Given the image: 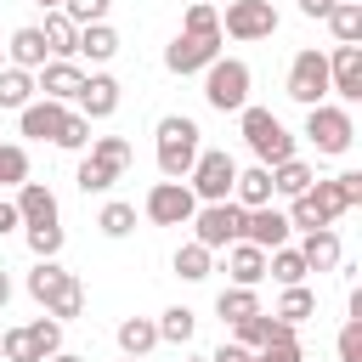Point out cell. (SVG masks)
<instances>
[{
    "label": "cell",
    "instance_id": "5b68a950",
    "mask_svg": "<svg viewBox=\"0 0 362 362\" xmlns=\"http://www.w3.org/2000/svg\"><path fill=\"white\" fill-rule=\"evenodd\" d=\"M232 181H238V158H232L226 147H198V158H192V170H187L192 198H198V204H221V198H232Z\"/></svg>",
    "mask_w": 362,
    "mask_h": 362
},
{
    "label": "cell",
    "instance_id": "8992f818",
    "mask_svg": "<svg viewBox=\"0 0 362 362\" xmlns=\"http://www.w3.org/2000/svg\"><path fill=\"white\" fill-rule=\"evenodd\" d=\"M204 102L215 113H238L249 102V62L243 57H215L204 68Z\"/></svg>",
    "mask_w": 362,
    "mask_h": 362
},
{
    "label": "cell",
    "instance_id": "9c48e42d",
    "mask_svg": "<svg viewBox=\"0 0 362 362\" xmlns=\"http://www.w3.org/2000/svg\"><path fill=\"white\" fill-rule=\"evenodd\" d=\"M221 34H226V40H243V45L272 40V34H277V6H272V0H232L226 17H221Z\"/></svg>",
    "mask_w": 362,
    "mask_h": 362
},
{
    "label": "cell",
    "instance_id": "ee69618b",
    "mask_svg": "<svg viewBox=\"0 0 362 362\" xmlns=\"http://www.w3.org/2000/svg\"><path fill=\"white\" fill-rule=\"evenodd\" d=\"M181 28H187V34H215V28H221V17H215V6H209V0H192V6H187V17H181Z\"/></svg>",
    "mask_w": 362,
    "mask_h": 362
},
{
    "label": "cell",
    "instance_id": "f35d334b",
    "mask_svg": "<svg viewBox=\"0 0 362 362\" xmlns=\"http://www.w3.org/2000/svg\"><path fill=\"white\" fill-rule=\"evenodd\" d=\"M28 328V339H34V351L40 356H51V351H62V322L45 311V317H34V322H23Z\"/></svg>",
    "mask_w": 362,
    "mask_h": 362
},
{
    "label": "cell",
    "instance_id": "52a82bcc",
    "mask_svg": "<svg viewBox=\"0 0 362 362\" xmlns=\"http://www.w3.org/2000/svg\"><path fill=\"white\" fill-rule=\"evenodd\" d=\"M283 90H288V102H300V107H317V102H328V57H322L317 45L294 51Z\"/></svg>",
    "mask_w": 362,
    "mask_h": 362
},
{
    "label": "cell",
    "instance_id": "e575fe53",
    "mask_svg": "<svg viewBox=\"0 0 362 362\" xmlns=\"http://www.w3.org/2000/svg\"><path fill=\"white\" fill-rule=\"evenodd\" d=\"M96 226H102V238H130V232H136V204L107 198V204H102V215H96Z\"/></svg>",
    "mask_w": 362,
    "mask_h": 362
},
{
    "label": "cell",
    "instance_id": "c3c4849f",
    "mask_svg": "<svg viewBox=\"0 0 362 362\" xmlns=\"http://www.w3.org/2000/svg\"><path fill=\"white\" fill-rule=\"evenodd\" d=\"M17 226H23L17 204H11V198H0V238H6V232H17Z\"/></svg>",
    "mask_w": 362,
    "mask_h": 362
},
{
    "label": "cell",
    "instance_id": "bcb514c9",
    "mask_svg": "<svg viewBox=\"0 0 362 362\" xmlns=\"http://www.w3.org/2000/svg\"><path fill=\"white\" fill-rule=\"evenodd\" d=\"M209 362H255V351H249V345H238V339H221V345L209 351Z\"/></svg>",
    "mask_w": 362,
    "mask_h": 362
},
{
    "label": "cell",
    "instance_id": "4fadbf2b",
    "mask_svg": "<svg viewBox=\"0 0 362 362\" xmlns=\"http://www.w3.org/2000/svg\"><path fill=\"white\" fill-rule=\"evenodd\" d=\"M79 85H85L79 57H51L45 68H34V90H40V96H51V102H68V107H74Z\"/></svg>",
    "mask_w": 362,
    "mask_h": 362
},
{
    "label": "cell",
    "instance_id": "d6a6232c",
    "mask_svg": "<svg viewBox=\"0 0 362 362\" xmlns=\"http://www.w3.org/2000/svg\"><path fill=\"white\" fill-rule=\"evenodd\" d=\"M28 181V147L23 141H0V192H17Z\"/></svg>",
    "mask_w": 362,
    "mask_h": 362
},
{
    "label": "cell",
    "instance_id": "f546056e",
    "mask_svg": "<svg viewBox=\"0 0 362 362\" xmlns=\"http://www.w3.org/2000/svg\"><path fill=\"white\" fill-rule=\"evenodd\" d=\"M266 277H277L283 288H288V283H305V260H300V249H294V243L266 249Z\"/></svg>",
    "mask_w": 362,
    "mask_h": 362
},
{
    "label": "cell",
    "instance_id": "b9f144b4",
    "mask_svg": "<svg viewBox=\"0 0 362 362\" xmlns=\"http://www.w3.org/2000/svg\"><path fill=\"white\" fill-rule=\"evenodd\" d=\"M0 356H6V362H45V356L34 351V339H28V328H6V334H0Z\"/></svg>",
    "mask_w": 362,
    "mask_h": 362
},
{
    "label": "cell",
    "instance_id": "f907efd6",
    "mask_svg": "<svg viewBox=\"0 0 362 362\" xmlns=\"http://www.w3.org/2000/svg\"><path fill=\"white\" fill-rule=\"evenodd\" d=\"M6 305H11V272L0 266V311H6Z\"/></svg>",
    "mask_w": 362,
    "mask_h": 362
},
{
    "label": "cell",
    "instance_id": "f6af8a7d",
    "mask_svg": "<svg viewBox=\"0 0 362 362\" xmlns=\"http://www.w3.org/2000/svg\"><path fill=\"white\" fill-rule=\"evenodd\" d=\"M334 351H339V362H362V317H345V328H339Z\"/></svg>",
    "mask_w": 362,
    "mask_h": 362
},
{
    "label": "cell",
    "instance_id": "9a60e30c",
    "mask_svg": "<svg viewBox=\"0 0 362 362\" xmlns=\"http://www.w3.org/2000/svg\"><path fill=\"white\" fill-rule=\"evenodd\" d=\"M74 113H85V119H113L119 113V79L113 74H85V85H79V96H74Z\"/></svg>",
    "mask_w": 362,
    "mask_h": 362
},
{
    "label": "cell",
    "instance_id": "7dc6e473",
    "mask_svg": "<svg viewBox=\"0 0 362 362\" xmlns=\"http://www.w3.org/2000/svg\"><path fill=\"white\" fill-rule=\"evenodd\" d=\"M339 187H345V198H351V209H356V204H362V170H345Z\"/></svg>",
    "mask_w": 362,
    "mask_h": 362
},
{
    "label": "cell",
    "instance_id": "7402d4cb",
    "mask_svg": "<svg viewBox=\"0 0 362 362\" xmlns=\"http://www.w3.org/2000/svg\"><path fill=\"white\" fill-rule=\"evenodd\" d=\"M277 192H272V170L266 164H249V170H238V181H232V204H243V209H260V204H272Z\"/></svg>",
    "mask_w": 362,
    "mask_h": 362
},
{
    "label": "cell",
    "instance_id": "e0dca14e",
    "mask_svg": "<svg viewBox=\"0 0 362 362\" xmlns=\"http://www.w3.org/2000/svg\"><path fill=\"white\" fill-rule=\"evenodd\" d=\"M11 204H17V215H23V226H62V209H57V192H51L45 181H23Z\"/></svg>",
    "mask_w": 362,
    "mask_h": 362
},
{
    "label": "cell",
    "instance_id": "2e32d148",
    "mask_svg": "<svg viewBox=\"0 0 362 362\" xmlns=\"http://www.w3.org/2000/svg\"><path fill=\"white\" fill-rule=\"evenodd\" d=\"M288 215L283 209H272V204H260V209H243V243H255V249H277V243H288Z\"/></svg>",
    "mask_w": 362,
    "mask_h": 362
},
{
    "label": "cell",
    "instance_id": "74e56055",
    "mask_svg": "<svg viewBox=\"0 0 362 362\" xmlns=\"http://www.w3.org/2000/svg\"><path fill=\"white\" fill-rule=\"evenodd\" d=\"M51 147H62V153H85V147H90V119L68 107V119H62V136H57Z\"/></svg>",
    "mask_w": 362,
    "mask_h": 362
},
{
    "label": "cell",
    "instance_id": "681fc988",
    "mask_svg": "<svg viewBox=\"0 0 362 362\" xmlns=\"http://www.w3.org/2000/svg\"><path fill=\"white\" fill-rule=\"evenodd\" d=\"M328 11H334V0H300V17H311V23L328 17Z\"/></svg>",
    "mask_w": 362,
    "mask_h": 362
},
{
    "label": "cell",
    "instance_id": "6da1fadb",
    "mask_svg": "<svg viewBox=\"0 0 362 362\" xmlns=\"http://www.w3.org/2000/svg\"><path fill=\"white\" fill-rule=\"evenodd\" d=\"M198 147H204L198 119H187V113H164V119H158V130H153V158H158V175H164V181H187Z\"/></svg>",
    "mask_w": 362,
    "mask_h": 362
},
{
    "label": "cell",
    "instance_id": "836d02e7",
    "mask_svg": "<svg viewBox=\"0 0 362 362\" xmlns=\"http://www.w3.org/2000/svg\"><path fill=\"white\" fill-rule=\"evenodd\" d=\"M40 34H45V51H51V57H74V40H79V28H74L62 11H45Z\"/></svg>",
    "mask_w": 362,
    "mask_h": 362
},
{
    "label": "cell",
    "instance_id": "cb8c5ba5",
    "mask_svg": "<svg viewBox=\"0 0 362 362\" xmlns=\"http://www.w3.org/2000/svg\"><path fill=\"white\" fill-rule=\"evenodd\" d=\"M113 339H119L124 356H147V351L158 345V322H153V317H124V322L113 328Z\"/></svg>",
    "mask_w": 362,
    "mask_h": 362
},
{
    "label": "cell",
    "instance_id": "484cf974",
    "mask_svg": "<svg viewBox=\"0 0 362 362\" xmlns=\"http://www.w3.org/2000/svg\"><path fill=\"white\" fill-rule=\"evenodd\" d=\"M34 96H40V90H34V74L6 62V68H0V107H6V113H17V107H28Z\"/></svg>",
    "mask_w": 362,
    "mask_h": 362
},
{
    "label": "cell",
    "instance_id": "7a4b0ae2",
    "mask_svg": "<svg viewBox=\"0 0 362 362\" xmlns=\"http://www.w3.org/2000/svg\"><path fill=\"white\" fill-rule=\"evenodd\" d=\"M28 300L45 305L57 322H74V317L85 311V288H79V277H74L68 266H57V260H34V272H28Z\"/></svg>",
    "mask_w": 362,
    "mask_h": 362
},
{
    "label": "cell",
    "instance_id": "f5cc1de1",
    "mask_svg": "<svg viewBox=\"0 0 362 362\" xmlns=\"http://www.w3.org/2000/svg\"><path fill=\"white\" fill-rule=\"evenodd\" d=\"M34 6H45V11H57V6H62V0H34Z\"/></svg>",
    "mask_w": 362,
    "mask_h": 362
},
{
    "label": "cell",
    "instance_id": "8d00e7d4",
    "mask_svg": "<svg viewBox=\"0 0 362 362\" xmlns=\"http://www.w3.org/2000/svg\"><path fill=\"white\" fill-rule=\"evenodd\" d=\"M90 158H102V164H113V170L124 175L130 158H136V147H130L124 136H90Z\"/></svg>",
    "mask_w": 362,
    "mask_h": 362
},
{
    "label": "cell",
    "instance_id": "d590c367",
    "mask_svg": "<svg viewBox=\"0 0 362 362\" xmlns=\"http://www.w3.org/2000/svg\"><path fill=\"white\" fill-rule=\"evenodd\" d=\"M74 181H79V192H85V198H90V192H107V187H113V181H119V170H113V164H102V158H90V153H85V158H79V170H74Z\"/></svg>",
    "mask_w": 362,
    "mask_h": 362
},
{
    "label": "cell",
    "instance_id": "d4e9b609",
    "mask_svg": "<svg viewBox=\"0 0 362 362\" xmlns=\"http://www.w3.org/2000/svg\"><path fill=\"white\" fill-rule=\"evenodd\" d=\"M170 266H175V277H181V283H204V277L215 272V255H209L198 238H187V243L175 249V260H170Z\"/></svg>",
    "mask_w": 362,
    "mask_h": 362
},
{
    "label": "cell",
    "instance_id": "9f6ffc18",
    "mask_svg": "<svg viewBox=\"0 0 362 362\" xmlns=\"http://www.w3.org/2000/svg\"><path fill=\"white\" fill-rule=\"evenodd\" d=\"M0 68H6V45H0Z\"/></svg>",
    "mask_w": 362,
    "mask_h": 362
},
{
    "label": "cell",
    "instance_id": "ac0fdd59",
    "mask_svg": "<svg viewBox=\"0 0 362 362\" xmlns=\"http://www.w3.org/2000/svg\"><path fill=\"white\" fill-rule=\"evenodd\" d=\"M221 255H226V277H232L238 288H260V283H266V249H255V243L232 238Z\"/></svg>",
    "mask_w": 362,
    "mask_h": 362
},
{
    "label": "cell",
    "instance_id": "1f68e13d",
    "mask_svg": "<svg viewBox=\"0 0 362 362\" xmlns=\"http://www.w3.org/2000/svg\"><path fill=\"white\" fill-rule=\"evenodd\" d=\"M272 317H283V322H294V328H300V322H305V317H317V294H311V288H305V283H288V288H283V300H277V311H272Z\"/></svg>",
    "mask_w": 362,
    "mask_h": 362
},
{
    "label": "cell",
    "instance_id": "ba28073f",
    "mask_svg": "<svg viewBox=\"0 0 362 362\" xmlns=\"http://www.w3.org/2000/svg\"><path fill=\"white\" fill-rule=\"evenodd\" d=\"M187 226H192V238H198L209 255H221V249L243 232V204H232V198H221V204H198Z\"/></svg>",
    "mask_w": 362,
    "mask_h": 362
},
{
    "label": "cell",
    "instance_id": "816d5d0a",
    "mask_svg": "<svg viewBox=\"0 0 362 362\" xmlns=\"http://www.w3.org/2000/svg\"><path fill=\"white\" fill-rule=\"evenodd\" d=\"M45 362H85V356H74V351H51Z\"/></svg>",
    "mask_w": 362,
    "mask_h": 362
},
{
    "label": "cell",
    "instance_id": "8fae6325",
    "mask_svg": "<svg viewBox=\"0 0 362 362\" xmlns=\"http://www.w3.org/2000/svg\"><path fill=\"white\" fill-rule=\"evenodd\" d=\"M221 40H226L221 28H215V34H187V28H181V34L164 45V68H170V74H204V68L221 57Z\"/></svg>",
    "mask_w": 362,
    "mask_h": 362
},
{
    "label": "cell",
    "instance_id": "603a6c76",
    "mask_svg": "<svg viewBox=\"0 0 362 362\" xmlns=\"http://www.w3.org/2000/svg\"><path fill=\"white\" fill-rule=\"evenodd\" d=\"M311 181H317V170H311L300 153H294V158H283V164H272V192H277V198H300Z\"/></svg>",
    "mask_w": 362,
    "mask_h": 362
},
{
    "label": "cell",
    "instance_id": "3957f363",
    "mask_svg": "<svg viewBox=\"0 0 362 362\" xmlns=\"http://www.w3.org/2000/svg\"><path fill=\"white\" fill-rule=\"evenodd\" d=\"M238 130H243V141H249V153H255V164H283V158H294V130L272 113V107H255V102H243L238 107Z\"/></svg>",
    "mask_w": 362,
    "mask_h": 362
},
{
    "label": "cell",
    "instance_id": "db71d44e",
    "mask_svg": "<svg viewBox=\"0 0 362 362\" xmlns=\"http://www.w3.org/2000/svg\"><path fill=\"white\" fill-rule=\"evenodd\" d=\"M181 362H209V356H181Z\"/></svg>",
    "mask_w": 362,
    "mask_h": 362
},
{
    "label": "cell",
    "instance_id": "f1b7e54d",
    "mask_svg": "<svg viewBox=\"0 0 362 362\" xmlns=\"http://www.w3.org/2000/svg\"><path fill=\"white\" fill-rule=\"evenodd\" d=\"M305 198L317 204V215H322L328 226H334V221H339V215L351 209V198H345V187H339V175H334V181H311V187H305Z\"/></svg>",
    "mask_w": 362,
    "mask_h": 362
},
{
    "label": "cell",
    "instance_id": "ab89813d",
    "mask_svg": "<svg viewBox=\"0 0 362 362\" xmlns=\"http://www.w3.org/2000/svg\"><path fill=\"white\" fill-rule=\"evenodd\" d=\"M255 362H305V351H300V328H294V334L266 339V345L255 351Z\"/></svg>",
    "mask_w": 362,
    "mask_h": 362
},
{
    "label": "cell",
    "instance_id": "277c9868",
    "mask_svg": "<svg viewBox=\"0 0 362 362\" xmlns=\"http://www.w3.org/2000/svg\"><path fill=\"white\" fill-rule=\"evenodd\" d=\"M300 136H305L322 158H339V153H351V141H356V119H351L345 102H317V107H305Z\"/></svg>",
    "mask_w": 362,
    "mask_h": 362
},
{
    "label": "cell",
    "instance_id": "11a10c76",
    "mask_svg": "<svg viewBox=\"0 0 362 362\" xmlns=\"http://www.w3.org/2000/svg\"><path fill=\"white\" fill-rule=\"evenodd\" d=\"M119 362H147V356H119Z\"/></svg>",
    "mask_w": 362,
    "mask_h": 362
},
{
    "label": "cell",
    "instance_id": "ffe728a7",
    "mask_svg": "<svg viewBox=\"0 0 362 362\" xmlns=\"http://www.w3.org/2000/svg\"><path fill=\"white\" fill-rule=\"evenodd\" d=\"M74 57H85V62H113L119 57V34H113V23H85L79 28V40H74Z\"/></svg>",
    "mask_w": 362,
    "mask_h": 362
},
{
    "label": "cell",
    "instance_id": "83f0119b",
    "mask_svg": "<svg viewBox=\"0 0 362 362\" xmlns=\"http://www.w3.org/2000/svg\"><path fill=\"white\" fill-rule=\"evenodd\" d=\"M153 322H158V345H192V334H198V317H192L187 305H170V311H158Z\"/></svg>",
    "mask_w": 362,
    "mask_h": 362
},
{
    "label": "cell",
    "instance_id": "4dcf8cb0",
    "mask_svg": "<svg viewBox=\"0 0 362 362\" xmlns=\"http://www.w3.org/2000/svg\"><path fill=\"white\" fill-rule=\"evenodd\" d=\"M249 311H260V294H255V288L226 283V288L215 294V317H221V322H238V317H249Z\"/></svg>",
    "mask_w": 362,
    "mask_h": 362
},
{
    "label": "cell",
    "instance_id": "4316f807",
    "mask_svg": "<svg viewBox=\"0 0 362 362\" xmlns=\"http://www.w3.org/2000/svg\"><path fill=\"white\" fill-rule=\"evenodd\" d=\"M322 23L334 28L339 45H362V0H334V11H328Z\"/></svg>",
    "mask_w": 362,
    "mask_h": 362
},
{
    "label": "cell",
    "instance_id": "7bdbcfd3",
    "mask_svg": "<svg viewBox=\"0 0 362 362\" xmlns=\"http://www.w3.org/2000/svg\"><path fill=\"white\" fill-rule=\"evenodd\" d=\"M107 6H113V0H62L57 11H62L74 28H85V23H107Z\"/></svg>",
    "mask_w": 362,
    "mask_h": 362
},
{
    "label": "cell",
    "instance_id": "5bb4252c",
    "mask_svg": "<svg viewBox=\"0 0 362 362\" xmlns=\"http://www.w3.org/2000/svg\"><path fill=\"white\" fill-rule=\"evenodd\" d=\"M62 119H68V102H51V96H34L28 107H17V130L28 141H57Z\"/></svg>",
    "mask_w": 362,
    "mask_h": 362
},
{
    "label": "cell",
    "instance_id": "30bf717a",
    "mask_svg": "<svg viewBox=\"0 0 362 362\" xmlns=\"http://www.w3.org/2000/svg\"><path fill=\"white\" fill-rule=\"evenodd\" d=\"M192 209H198V198H192L187 181H153L147 198H141V215H147L153 226H187Z\"/></svg>",
    "mask_w": 362,
    "mask_h": 362
},
{
    "label": "cell",
    "instance_id": "7c38bea8",
    "mask_svg": "<svg viewBox=\"0 0 362 362\" xmlns=\"http://www.w3.org/2000/svg\"><path fill=\"white\" fill-rule=\"evenodd\" d=\"M328 96H339L345 107L362 102V45H334L328 51Z\"/></svg>",
    "mask_w": 362,
    "mask_h": 362
},
{
    "label": "cell",
    "instance_id": "d6986e66",
    "mask_svg": "<svg viewBox=\"0 0 362 362\" xmlns=\"http://www.w3.org/2000/svg\"><path fill=\"white\" fill-rule=\"evenodd\" d=\"M6 62L11 68H45L51 62V51H45V34L34 28V23H23V28H11V40H6Z\"/></svg>",
    "mask_w": 362,
    "mask_h": 362
},
{
    "label": "cell",
    "instance_id": "44dd1931",
    "mask_svg": "<svg viewBox=\"0 0 362 362\" xmlns=\"http://www.w3.org/2000/svg\"><path fill=\"white\" fill-rule=\"evenodd\" d=\"M339 232L334 226H317V232H305V243H300V260H305V272H334L339 266Z\"/></svg>",
    "mask_w": 362,
    "mask_h": 362
},
{
    "label": "cell",
    "instance_id": "60d3db41",
    "mask_svg": "<svg viewBox=\"0 0 362 362\" xmlns=\"http://www.w3.org/2000/svg\"><path fill=\"white\" fill-rule=\"evenodd\" d=\"M23 238H28L34 260H57L62 255V226H23Z\"/></svg>",
    "mask_w": 362,
    "mask_h": 362
}]
</instances>
